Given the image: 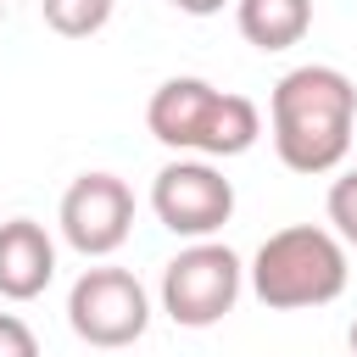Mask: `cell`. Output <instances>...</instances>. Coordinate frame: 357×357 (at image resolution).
<instances>
[{"label":"cell","instance_id":"6da1fadb","mask_svg":"<svg viewBox=\"0 0 357 357\" xmlns=\"http://www.w3.org/2000/svg\"><path fill=\"white\" fill-rule=\"evenodd\" d=\"M268 128H273V151L290 173H307V178L335 173L351 151L357 84L329 61L290 67L268 95Z\"/></svg>","mask_w":357,"mask_h":357},{"label":"cell","instance_id":"7a4b0ae2","mask_svg":"<svg viewBox=\"0 0 357 357\" xmlns=\"http://www.w3.org/2000/svg\"><path fill=\"white\" fill-rule=\"evenodd\" d=\"M145 128L156 145L178 151V156H245L262 134V112L251 95L218 89L206 78H167L156 84L151 106H145Z\"/></svg>","mask_w":357,"mask_h":357},{"label":"cell","instance_id":"3957f363","mask_svg":"<svg viewBox=\"0 0 357 357\" xmlns=\"http://www.w3.org/2000/svg\"><path fill=\"white\" fill-rule=\"evenodd\" d=\"M346 245L335 229H318V223H290V229H273L245 279H251V296L268 307V312H301V307H329L340 290H346Z\"/></svg>","mask_w":357,"mask_h":357},{"label":"cell","instance_id":"277c9868","mask_svg":"<svg viewBox=\"0 0 357 357\" xmlns=\"http://www.w3.org/2000/svg\"><path fill=\"white\" fill-rule=\"evenodd\" d=\"M245 290V262L218 240H190L162 268V312L178 329H212L234 312Z\"/></svg>","mask_w":357,"mask_h":357},{"label":"cell","instance_id":"5b68a950","mask_svg":"<svg viewBox=\"0 0 357 357\" xmlns=\"http://www.w3.org/2000/svg\"><path fill=\"white\" fill-rule=\"evenodd\" d=\"M67 324L84 346L123 351L151 329V296L128 268H84L67 290Z\"/></svg>","mask_w":357,"mask_h":357},{"label":"cell","instance_id":"8992f818","mask_svg":"<svg viewBox=\"0 0 357 357\" xmlns=\"http://www.w3.org/2000/svg\"><path fill=\"white\" fill-rule=\"evenodd\" d=\"M151 212L178 240H212L234 218V184L206 156H173L151 178Z\"/></svg>","mask_w":357,"mask_h":357},{"label":"cell","instance_id":"52a82bcc","mask_svg":"<svg viewBox=\"0 0 357 357\" xmlns=\"http://www.w3.org/2000/svg\"><path fill=\"white\" fill-rule=\"evenodd\" d=\"M56 223L78 257H112L134 234V190L117 173H78L61 195Z\"/></svg>","mask_w":357,"mask_h":357},{"label":"cell","instance_id":"ba28073f","mask_svg":"<svg viewBox=\"0 0 357 357\" xmlns=\"http://www.w3.org/2000/svg\"><path fill=\"white\" fill-rule=\"evenodd\" d=\"M56 279V240L33 218H6L0 223V296L6 301H33Z\"/></svg>","mask_w":357,"mask_h":357},{"label":"cell","instance_id":"9c48e42d","mask_svg":"<svg viewBox=\"0 0 357 357\" xmlns=\"http://www.w3.org/2000/svg\"><path fill=\"white\" fill-rule=\"evenodd\" d=\"M234 22H240V39L257 45V50H290L307 39L312 28V0H234Z\"/></svg>","mask_w":357,"mask_h":357},{"label":"cell","instance_id":"30bf717a","mask_svg":"<svg viewBox=\"0 0 357 357\" xmlns=\"http://www.w3.org/2000/svg\"><path fill=\"white\" fill-rule=\"evenodd\" d=\"M112 6L117 0H39L45 11V28H56L61 39H89L112 22Z\"/></svg>","mask_w":357,"mask_h":357},{"label":"cell","instance_id":"8fae6325","mask_svg":"<svg viewBox=\"0 0 357 357\" xmlns=\"http://www.w3.org/2000/svg\"><path fill=\"white\" fill-rule=\"evenodd\" d=\"M329 223H335V234H340V240H351V245H357V167H351V173H340V178L329 184Z\"/></svg>","mask_w":357,"mask_h":357},{"label":"cell","instance_id":"7c38bea8","mask_svg":"<svg viewBox=\"0 0 357 357\" xmlns=\"http://www.w3.org/2000/svg\"><path fill=\"white\" fill-rule=\"evenodd\" d=\"M0 357H39V340L17 312H0Z\"/></svg>","mask_w":357,"mask_h":357},{"label":"cell","instance_id":"4fadbf2b","mask_svg":"<svg viewBox=\"0 0 357 357\" xmlns=\"http://www.w3.org/2000/svg\"><path fill=\"white\" fill-rule=\"evenodd\" d=\"M173 6H178L184 17H218V11L229 6V0H173Z\"/></svg>","mask_w":357,"mask_h":357},{"label":"cell","instance_id":"5bb4252c","mask_svg":"<svg viewBox=\"0 0 357 357\" xmlns=\"http://www.w3.org/2000/svg\"><path fill=\"white\" fill-rule=\"evenodd\" d=\"M346 340H351V357H357V318H351V329H346Z\"/></svg>","mask_w":357,"mask_h":357},{"label":"cell","instance_id":"9a60e30c","mask_svg":"<svg viewBox=\"0 0 357 357\" xmlns=\"http://www.w3.org/2000/svg\"><path fill=\"white\" fill-rule=\"evenodd\" d=\"M11 6H17V0H0V17H6V11H11Z\"/></svg>","mask_w":357,"mask_h":357}]
</instances>
